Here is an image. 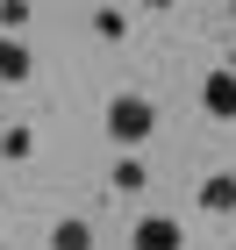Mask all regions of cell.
<instances>
[{"instance_id": "obj_5", "label": "cell", "mask_w": 236, "mask_h": 250, "mask_svg": "<svg viewBox=\"0 0 236 250\" xmlns=\"http://www.w3.org/2000/svg\"><path fill=\"white\" fill-rule=\"evenodd\" d=\"M21 79H29V50L15 36H0V86H21Z\"/></svg>"}, {"instance_id": "obj_4", "label": "cell", "mask_w": 236, "mask_h": 250, "mask_svg": "<svg viewBox=\"0 0 236 250\" xmlns=\"http://www.w3.org/2000/svg\"><path fill=\"white\" fill-rule=\"evenodd\" d=\"M200 208H208V214H229L236 208V172H215V179H208V186H200Z\"/></svg>"}, {"instance_id": "obj_9", "label": "cell", "mask_w": 236, "mask_h": 250, "mask_svg": "<svg viewBox=\"0 0 236 250\" xmlns=\"http://www.w3.org/2000/svg\"><path fill=\"white\" fill-rule=\"evenodd\" d=\"M229 72H236V58H229Z\"/></svg>"}, {"instance_id": "obj_2", "label": "cell", "mask_w": 236, "mask_h": 250, "mask_svg": "<svg viewBox=\"0 0 236 250\" xmlns=\"http://www.w3.org/2000/svg\"><path fill=\"white\" fill-rule=\"evenodd\" d=\"M200 107H208L215 122H236V72H229V64L200 79Z\"/></svg>"}, {"instance_id": "obj_3", "label": "cell", "mask_w": 236, "mask_h": 250, "mask_svg": "<svg viewBox=\"0 0 236 250\" xmlns=\"http://www.w3.org/2000/svg\"><path fill=\"white\" fill-rule=\"evenodd\" d=\"M186 236H179V222L172 214H143L136 222V250H179Z\"/></svg>"}, {"instance_id": "obj_6", "label": "cell", "mask_w": 236, "mask_h": 250, "mask_svg": "<svg viewBox=\"0 0 236 250\" xmlns=\"http://www.w3.org/2000/svg\"><path fill=\"white\" fill-rule=\"evenodd\" d=\"M50 250H93V229L86 222H58L50 229Z\"/></svg>"}, {"instance_id": "obj_1", "label": "cell", "mask_w": 236, "mask_h": 250, "mask_svg": "<svg viewBox=\"0 0 236 250\" xmlns=\"http://www.w3.org/2000/svg\"><path fill=\"white\" fill-rule=\"evenodd\" d=\"M150 129H157V107L143 93H122L115 107H107V136H115V143H143Z\"/></svg>"}, {"instance_id": "obj_8", "label": "cell", "mask_w": 236, "mask_h": 250, "mask_svg": "<svg viewBox=\"0 0 236 250\" xmlns=\"http://www.w3.org/2000/svg\"><path fill=\"white\" fill-rule=\"evenodd\" d=\"M115 186H122V193H136V186H143V165H129V157H122V165H115Z\"/></svg>"}, {"instance_id": "obj_7", "label": "cell", "mask_w": 236, "mask_h": 250, "mask_svg": "<svg viewBox=\"0 0 236 250\" xmlns=\"http://www.w3.org/2000/svg\"><path fill=\"white\" fill-rule=\"evenodd\" d=\"M93 29H100V36H122V29H129V15H115V7H100V15H93Z\"/></svg>"}]
</instances>
